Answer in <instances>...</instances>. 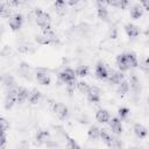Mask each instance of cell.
<instances>
[{"label": "cell", "instance_id": "1", "mask_svg": "<svg viewBox=\"0 0 149 149\" xmlns=\"http://www.w3.org/2000/svg\"><path fill=\"white\" fill-rule=\"evenodd\" d=\"M29 16L31 17V20H35V22L37 23V26H40L42 29H45V28H50V22H51V19H50V15L47 14L45 12H43L42 9H34L33 12H30Z\"/></svg>", "mask_w": 149, "mask_h": 149}, {"label": "cell", "instance_id": "2", "mask_svg": "<svg viewBox=\"0 0 149 149\" xmlns=\"http://www.w3.org/2000/svg\"><path fill=\"white\" fill-rule=\"evenodd\" d=\"M76 76H77L76 72L72 69H65L59 73V79L63 83H65L68 85L69 90L71 91L74 87V84H76Z\"/></svg>", "mask_w": 149, "mask_h": 149}, {"label": "cell", "instance_id": "3", "mask_svg": "<svg viewBox=\"0 0 149 149\" xmlns=\"http://www.w3.org/2000/svg\"><path fill=\"white\" fill-rule=\"evenodd\" d=\"M16 94H17V88L16 87H12L9 88L6 99H5V108L9 109L13 107V105L16 102Z\"/></svg>", "mask_w": 149, "mask_h": 149}, {"label": "cell", "instance_id": "4", "mask_svg": "<svg viewBox=\"0 0 149 149\" xmlns=\"http://www.w3.org/2000/svg\"><path fill=\"white\" fill-rule=\"evenodd\" d=\"M52 111L59 119H65L68 116V108L61 102H54L52 104Z\"/></svg>", "mask_w": 149, "mask_h": 149}, {"label": "cell", "instance_id": "5", "mask_svg": "<svg viewBox=\"0 0 149 149\" xmlns=\"http://www.w3.org/2000/svg\"><path fill=\"white\" fill-rule=\"evenodd\" d=\"M108 78H109V83L113 85H118L123 80V74L122 71H113V70H108Z\"/></svg>", "mask_w": 149, "mask_h": 149}, {"label": "cell", "instance_id": "6", "mask_svg": "<svg viewBox=\"0 0 149 149\" xmlns=\"http://www.w3.org/2000/svg\"><path fill=\"white\" fill-rule=\"evenodd\" d=\"M94 73L97 76V78H99V79H107L108 78V69L102 63H98L97 64Z\"/></svg>", "mask_w": 149, "mask_h": 149}, {"label": "cell", "instance_id": "7", "mask_svg": "<svg viewBox=\"0 0 149 149\" xmlns=\"http://www.w3.org/2000/svg\"><path fill=\"white\" fill-rule=\"evenodd\" d=\"M35 77H36V80L41 85H49L50 84V80H51L50 79V76L45 71H43V70H37Z\"/></svg>", "mask_w": 149, "mask_h": 149}, {"label": "cell", "instance_id": "8", "mask_svg": "<svg viewBox=\"0 0 149 149\" xmlns=\"http://www.w3.org/2000/svg\"><path fill=\"white\" fill-rule=\"evenodd\" d=\"M100 97H101V91L97 86H92L87 93V99L91 102H98L100 100Z\"/></svg>", "mask_w": 149, "mask_h": 149}, {"label": "cell", "instance_id": "9", "mask_svg": "<svg viewBox=\"0 0 149 149\" xmlns=\"http://www.w3.org/2000/svg\"><path fill=\"white\" fill-rule=\"evenodd\" d=\"M22 22H23L22 15L16 14V15H14V16L10 17V20H9V27H10L12 30H17V29L21 28Z\"/></svg>", "mask_w": 149, "mask_h": 149}, {"label": "cell", "instance_id": "10", "mask_svg": "<svg viewBox=\"0 0 149 149\" xmlns=\"http://www.w3.org/2000/svg\"><path fill=\"white\" fill-rule=\"evenodd\" d=\"M108 122H109V127L114 134H121L122 133V126H121V121L119 118H113Z\"/></svg>", "mask_w": 149, "mask_h": 149}, {"label": "cell", "instance_id": "11", "mask_svg": "<svg viewBox=\"0 0 149 149\" xmlns=\"http://www.w3.org/2000/svg\"><path fill=\"white\" fill-rule=\"evenodd\" d=\"M133 130H134L135 135H136L139 139H143V137H146L147 134H148L147 128H146L143 125H141V123H135Z\"/></svg>", "mask_w": 149, "mask_h": 149}, {"label": "cell", "instance_id": "12", "mask_svg": "<svg viewBox=\"0 0 149 149\" xmlns=\"http://www.w3.org/2000/svg\"><path fill=\"white\" fill-rule=\"evenodd\" d=\"M123 55H125V59H126V63L129 66V69L137 66L139 63H137V58H136L135 54H133V52H126Z\"/></svg>", "mask_w": 149, "mask_h": 149}, {"label": "cell", "instance_id": "13", "mask_svg": "<svg viewBox=\"0 0 149 149\" xmlns=\"http://www.w3.org/2000/svg\"><path fill=\"white\" fill-rule=\"evenodd\" d=\"M95 119L98 122L100 123H105V122H108L111 116H109V113L106 111V109H99L95 114Z\"/></svg>", "mask_w": 149, "mask_h": 149}, {"label": "cell", "instance_id": "14", "mask_svg": "<svg viewBox=\"0 0 149 149\" xmlns=\"http://www.w3.org/2000/svg\"><path fill=\"white\" fill-rule=\"evenodd\" d=\"M125 30H126V34H127L129 37H136V36H139V34H140L139 28H137L135 24H133V23H127V24L125 26Z\"/></svg>", "mask_w": 149, "mask_h": 149}, {"label": "cell", "instance_id": "15", "mask_svg": "<svg viewBox=\"0 0 149 149\" xmlns=\"http://www.w3.org/2000/svg\"><path fill=\"white\" fill-rule=\"evenodd\" d=\"M28 90L24 88V87H19L17 88V94H16V102L19 104H22L23 101H26L28 99Z\"/></svg>", "mask_w": 149, "mask_h": 149}, {"label": "cell", "instance_id": "16", "mask_svg": "<svg viewBox=\"0 0 149 149\" xmlns=\"http://www.w3.org/2000/svg\"><path fill=\"white\" fill-rule=\"evenodd\" d=\"M130 88H132V91L135 93V94H139L140 93V91H141V85H140V80L137 79V77L136 76H132L130 77Z\"/></svg>", "mask_w": 149, "mask_h": 149}, {"label": "cell", "instance_id": "17", "mask_svg": "<svg viewBox=\"0 0 149 149\" xmlns=\"http://www.w3.org/2000/svg\"><path fill=\"white\" fill-rule=\"evenodd\" d=\"M116 65H118L119 70L122 71V72L129 70V66H128L127 63H126V59H125V55H123V54H121V55H119V56L116 57Z\"/></svg>", "mask_w": 149, "mask_h": 149}, {"label": "cell", "instance_id": "18", "mask_svg": "<svg viewBox=\"0 0 149 149\" xmlns=\"http://www.w3.org/2000/svg\"><path fill=\"white\" fill-rule=\"evenodd\" d=\"M143 14V8L142 6L140 5H134L132 8H130V16L133 19H140Z\"/></svg>", "mask_w": 149, "mask_h": 149}, {"label": "cell", "instance_id": "19", "mask_svg": "<svg viewBox=\"0 0 149 149\" xmlns=\"http://www.w3.org/2000/svg\"><path fill=\"white\" fill-rule=\"evenodd\" d=\"M100 132H101L100 128H98L97 126H92V127L88 129L87 135H88V137H90L91 140H97V139L100 137Z\"/></svg>", "mask_w": 149, "mask_h": 149}, {"label": "cell", "instance_id": "20", "mask_svg": "<svg viewBox=\"0 0 149 149\" xmlns=\"http://www.w3.org/2000/svg\"><path fill=\"white\" fill-rule=\"evenodd\" d=\"M40 98H41V93L37 90H31L29 92V94H28V100L31 104H36L40 100Z\"/></svg>", "mask_w": 149, "mask_h": 149}, {"label": "cell", "instance_id": "21", "mask_svg": "<svg viewBox=\"0 0 149 149\" xmlns=\"http://www.w3.org/2000/svg\"><path fill=\"white\" fill-rule=\"evenodd\" d=\"M0 14L2 17H7L10 15V6L3 0L1 2V7H0Z\"/></svg>", "mask_w": 149, "mask_h": 149}, {"label": "cell", "instance_id": "22", "mask_svg": "<svg viewBox=\"0 0 149 149\" xmlns=\"http://www.w3.org/2000/svg\"><path fill=\"white\" fill-rule=\"evenodd\" d=\"M49 137H50V135H49V133L47 130H40L37 133V135H36V140L38 142H41V143H44V142L47 143L49 141Z\"/></svg>", "mask_w": 149, "mask_h": 149}, {"label": "cell", "instance_id": "23", "mask_svg": "<svg viewBox=\"0 0 149 149\" xmlns=\"http://www.w3.org/2000/svg\"><path fill=\"white\" fill-rule=\"evenodd\" d=\"M128 90H129V83L126 81L125 79H123L120 84H118V88H116L118 93H120V94H126V93L128 92Z\"/></svg>", "mask_w": 149, "mask_h": 149}, {"label": "cell", "instance_id": "24", "mask_svg": "<svg viewBox=\"0 0 149 149\" xmlns=\"http://www.w3.org/2000/svg\"><path fill=\"white\" fill-rule=\"evenodd\" d=\"M55 10L58 14H64L65 13V1L64 0H56L55 1Z\"/></svg>", "mask_w": 149, "mask_h": 149}, {"label": "cell", "instance_id": "25", "mask_svg": "<svg viewBox=\"0 0 149 149\" xmlns=\"http://www.w3.org/2000/svg\"><path fill=\"white\" fill-rule=\"evenodd\" d=\"M35 41L38 43V44H43V45H47V44H50L51 41L49 40V37H47L44 34H41V35H36L35 37Z\"/></svg>", "mask_w": 149, "mask_h": 149}, {"label": "cell", "instance_id": "26", "mask_svg": "<svg viewBox=\"0 0 149 149\" xmlns=\"http://www.w3.org/2000/svg\"><path fill=\"white\" fill-rule=\"evenodd\" d=\"M87 73H88V68L86 65H80L76 69V74L78 77H85L87 76Z\"/></svg>", "mask_w": 149, "mask_h": 149}, {"label": "cell", "instance_id": "27", "mask_svg": "<svg viewBox=\"0 0 149 149\" xmlns=\"http://www.w3.org/2000/svg\"><path fill=\"white\" fill-rule=\"evenodd\" d=\"M77 88L79 90V92L87 94L88 91H90V88H91V86H88V84L85 83V81H79V83L77 84Z\"/></svg>", "mask_w": 149, "mask_h": 149}, {"label": "cell", "instance_id": "28", "mask_svg": "<svg viewBox=\"0 0 149 149\" xmlns=\"http://www.w3.org/2000/svg\"><path fill=\"white\" fill-rule=\"evenodd\" d=\"M98 16H99V19H101L104 21H107L108 12H107L106 7H98Z\"/></svg>", "mask_w": 149, "mask_h": 149}, {"label": "cell", "instance_id": "29", "mask_svg": "<svg viewBox=\"0 0 149 149\" xmlns=\"http://www.w3.org/2000/svg\"><path fill=\"white\" fill-rule=\"evenodd\" d=\"M2 83H3L6 86H8L9 88H12V87L14 86V84H15V81H14L13 77H12V76H9V74H7V76H5V77H3Z\"/></svg>", "mask_w": 149, "mask_h": 149}, {"label": "cell", "instance_id": "30", "mask_svg": "<svg viewBox=\"0 0 149 149\" xmlns=\"http://www.w3.org/2000/svg\"><path fill=\"white\" fill-rule=\"evenodd\" d=\"M128 115H129V109H128L127 107H121V108H119V118H120L121 120L127 119Z\"/></svg>", "mask_w": 149, "mask_h": 149}, {"label": "cell", "instance_id": "31", "mask_svg": "<svg viewBox=\"0 0 149 149\" xmlns=\"http://www.w3.org/2000/svg\"><path fill=\"white\" fill-rule=\"evenodd\" d=\"M66 147H70V148H79V146L76 143L74 140H72L71 137H69L66 135Z\"/></svg>", "mask_w": 149, "mask_h": 149}, {"label": "cell", "instance_id": "32", "mask_svg": "<svg viewBox=\"0 0 149 149\" xmlns=\"http://www.w3.org/2000/svg\"><path fill=\"white\" fill-rule=\"evenodd\" d=\"M141 69H142L144 72L149 73V58H146V59L141 63Z\"/></svg>", "mask_w": 149, "mask_h": 149}, {"label": "cell", "instance_id": "33", "mask_svg": "<svg viewBox=\"0 0 149 149\" xmlns=\"http://www.w3.org/2000/svg\"><path fill=\"white\" fill-rule=\"evenodd\" d=\"M0 123H1V132H6L7 129H8V123H7V121H6V119H3V118H1V120H0Z\"/></svg>", "mask_w": 149, "mask_h": 149}, {"label": "cell", "instance_id": "34", "mask_svg": "<svg viewBox=\"0 0 149 149\" xmlns=\"http://www.w3.org/2000/svg\"><path fill=\"white\" fill-rule=\"evenodd\" d=\"M120 3H121V0H108V5L112 7H119L120 8Z\"/></svg>", "mask_w": 149, "mask_h": 149}, {"label": "cell", "instance_id": "35", "mask_svg": "<svg viewBox=\"0 0 149 149\" xmlns=\"http://www.w3.org/2000/svg\"><path fill=\"white\" fill-rule=\"evenodd\" d=\"M6 132H1V141H0V148H3L5 147V143H6Z\"/></svg>", "mask_w": 149, "mask_h": 149}, {"label": "cell", "instance_id": "36", "mask_svg": "<svg viewBox=\"0 0 149 149\" xmlns=\"http://www.w3.org/2000/svg\"><path fill=\"white\" fill-rule=\"evenodd\" d=\"M98 7H106L108 5V0H97Z\"/></svg>", "mask_w": 149, "mask_h": 149}, {"label": "cell", "instance_id": "37", "mask_svg": "<svg viewBox=\"0 0 149 149\" xmlns=\"http://www.w3.org/2000/svg\"><path fill=\"white\" fill-rule=\"evenodd\" d=\"M129 3V0H121V3H120V8L121 9H125Z\"/></svg>", "mask_w": 149, "mask_h": 149}, {"label": "cell", "instance_id": "38", "mask_svg": "<svg viewBox=\"0 0 149 149\" xmlns=\"http://www.w3.org/2000/svg\"><path fill=\"white\" fill-rule=\"evenodd\" d=\"M142 6L144 7V9H147V10L149 12V0H144V1L142 2Z\"/></svg>", "mask_w": 149, "mask_h": 149}, {"label": "cell", "instance_id": "39", "mask_svg": "<svg viewBox=\"0 0 149 149\" xmlns=\"http://www.w3.org/2000/svg\"><path fill=\"white\" fill-rule=\"evenodd\" d=\"M78 1H79V0H68V3H69V5H71V6H74Z\"/></svg>", "mask_w": 149, "mask_h": 149}, {"label": "cell", "instance_id": "40", "mask_svg": "<svg viewBox=\"0 0 149 149\" xmlns=\"http://www.w3.org/2000/svg\"><path fill=\"white\" fill-rule=\"evenodd\" d=\"M140 1H141V2H143V1H144V0H140Z\"/></svg>", "mask_w": 149, "mask_h": 149}, {"label": "cell", "instance_id": "41", "mask_svg": "<svg viewBox=\"0 0 149 149\" xmlns=\"http://www.w3.org/2000/svg\"><path fill=\"white\" fill-rule=\"evenodd\" d=\"M148 104H149V97H148Z\"/></svg>", "mask_w": 149, "mask_h": 149}]
</instances>
